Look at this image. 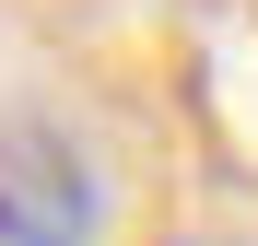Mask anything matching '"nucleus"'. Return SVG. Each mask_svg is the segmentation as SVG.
<instances>
[{
	"instance_id": "obj_1",
	"label": "nucleus",
	"mask_w": 258,
	"mask_h": 246,
	"mask_svg": "<svg viewBox=\"0 0 258 246\" xmlns=\"http://www.w3.org/2000/svg\"><path fill=\"white\" fill-rule=\"evenodd\" d=\"M106 223V188L82 176V152L47 129H12L0 141V246H94Z\"/></svg>"
}]
</instances>
